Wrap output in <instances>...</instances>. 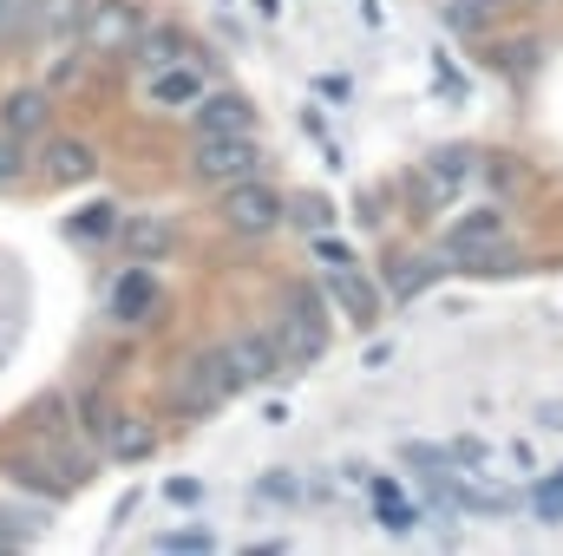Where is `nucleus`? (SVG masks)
<instances>
[{
  "mask_svg": "<svg viewBox=\"0 0 563 556\" xmlns=\"http://www.w3.org/2000/svg\"><path fill=\"white\" fill-rule=\"evenodd\" d=\"M230 393H236V380H230L223 347L190 354V360H177V374H170V400H177V413H190V419H210Z\"/></svg>",
  "mask_w": 563,
  "mask_h": 556,
  "instance_id": "nucleus-1",
  "label": "nucleus"
},
{
  "mask_svg": "<svg viewBox=\"0 0 563 556\" xmlns=\"http://www.w3.org/2000/svg\"><path fill=\"white\" fill-rule=\"evenodd\" d=\"M276 341H282V360H288V367H314V360H321V347H328V314H321V294H314V288H288Z\"/></svg>",
  "mask_w": 563,
  "mask_h": 556,
  "instance_id": "nucleus-2",
  "label": "nucleus"
},
{
  "mask_svg": "<svg viewBox=\"0 0 563 556\" xmlns=\"http://www.w3.org/2000/svg\"><path fill=\"white\" fill-rule=\"evenodd\" d=\"M190 170H197L210 190H230V184L256 177V170H263L256 132H236V138H197V151H190Z\"/></svg>",
  "mask_w": 563,
  "mask_h": 556,
  "instance_id": "nucleus-3",
  "label": "nucleus"
},
{
  "mask_svg": "<svg viewBox=\"0 0 563 556\" xmlns=\"http://www.w3.org/2000/svg\"><path fill=\"white\" fill-rule=\"evenodd\" d=\"M223 223L236 230V236H269L282 216H288V203H282V190H269L263 177H243V184H230L223 190Z\"/></svg>",
  "mask_w": 563,
  "mask_h": 556,
  "instance_id": "nucleus-4",
  "label": "nucleus"
},
{
  "mask_svg": "<svg viewBox=\"0 0 563 556\" xmlns=\"http://www.w3.org/2000/svg\"><path fill=\"white\" fill-rule=\"evenodd\" d=\"M144 33V13L139 0H92V13H86V46L99 53V59H119V53H132Z\"/></svg>",
  "mask_w": 563,
  "mask_h": 556,
  "instance_id": "nucleus-5",
  "label": "nucleus"
},
{
  "mask_svg": "<svg viewBox=\"0 0 563 556\" xmlns=\"http://www.w3.org/2000/svg\"><path fill=\"white\" fill-rule=\"evenodd\" d=\"M92 425H99V452L106 458H151L157 452V425L144 413H125V407H92Z\"/></svg>",
  "mask_w": 563,
  "mask_h": 556,
  "instance_id": "nucleus-6",
  "label": "nucleus"
},
{
  "mask_svg": "<svg viewBox=\"0 0 563 556\" xmlns=\"http://www.w3.org/2000/svg\"><path fill=\"white\" fill-rule=\"evenodd\" d=\"M223 360H230V380H236V393H243V387H256V380H269V374L282 367L276 327H250V334H236V341L223 347Z\"/></svg>",
  "mask_w": 563,
  "mask_h": 556,
  "instance_id": "nucleus-7",
  "label": "nucleus"
},
{
  "mask_svg": "<svg viewBox=\"0 0 563 556\" xmlns=\"http://www.w3.org/2000/svg\"><path fill=\"white\" fill-rule=\"evenodd\" d=\"M106 308H112V321H151L157 308H164V288H157V276H151V263H132L125 276L112 281V294H106Z\"/></svg>",
  "mask_w": 563,
  "mask_h": 556,
  "instance_id": "nucleus-8",
  "label": "nucleus"
},
{
  "mask_svg": "<svg viewBox=\"0 0 563 556\" xmlns=\"http://www.w3.org/2000/svg\"><path fill=\"white\" fill-rule=\"evenodd\" d=\"M197 138H236V132H256V112L243 92H203L197 99Z\"/></svg>",
  "mask_w": 563,
  "mask_h": 556,
  "instance_id": "nucleus-9",
  "label": "nucleus"
},
{
  "mask_svg": "<svg viewBox=\"0 0 563 556\" xmlns=\"http://www.w3.org/2000/svg\"><path fill=\"white\" fill-rule=\"evenodd\" d=\"M46 125H53V99H46V86H13L7 99H0V132H13V138H46Z\"/></svg>",
  "mask_w": 563,
  "mask_h": 556,
  "instance_id": "nucleus-10",
  "label": "nucleus"
},
{
  "mask_svg": "<svg viewBox=\"0 0 563 556\" xmlns=\"http://www.w3.org/2000/svg\"><path fill=\"white\" fill-rule=\"evenodd\" d=\"M210 86H203V73L190 66V59H177V66H157L151 73V105L157 112H197V99H203Z\"/></svg>",
  "mask_w": 563,
  "mask_h": 556,
  "instance_id": "nucleus-11",
  "label": "nucleus"
},
{
  "mask_svg": "<svg viewBox=\"0 0 563 556\" xmlns=\"http://www.w3.org/2000/svg\"><path fill=\"white\" fill-rule=\"evenodd\" d=\"M119 249H125L132 263H157V256L177 249V230H170L164 216H125V223H119Z\"/></svg>",
  "mask_w": 563,
  "mask_h": 556,
  "instance_id": "nucleus-12",
  "label": "nucleus"
},
{
  "mask_svg": "<svg viewBox=\"0 0 563 556\" xmlns=\"http://www.w3.org/2000/svg\"><path fill=\"white\" fill-rule=\"evenodd\" d=\"M498 236H505V210L485 203V210H472V216H459V223L445 230V249H452V256H472V249H485V243H498Z\"/></svg>",
  "mask_w": 563,
  "mask_h": 556,
  "instance_id": "nucleus-13",
  "label": "nucleus"
},
{
  "mask_svg": "<svg viewBox=\"0 0 563 556\" xmlns=\"http://www.w3.org/2000/svg\"><path fill=\"white\" fill-rule=\"evenodd\" d=\"M92 170H99V157H92L86 138H53L46 144V177H53V184H86Z\"/></svg>",
  "mask_w": 563,
  "mask_h": 556,
  "instance_id": "nucleus-14",
  "label": "nucleus"
},
{
  "mask_svg": "<svg viewBox=\"0 0 563 556\" xmlns=\"http://www.w3.org/2000/svg\"><path fill=\"white\" fill-rule=\"evenodd\" d=\"M86 13H92V0H40V40H73V33H86Z\"/></svg>",
  "mask_w": 563,
  "mask_h": 556,
  "instance_id": "nucleus-15",
  "label": "nucleus"
},
{
  "mask_svg": "<svg viewBox=\"0 0 563 556\" xmlns=\"http://www.w3.org/2000/svg\"><path fill=\"white\" fill-rule=\"evenodd\" d=\"M328 294L347 308V321H354V327H367V321H374V308H380V301H374V281H361L354 269H334Z\"/></svg>",
  "mask_w": 563,
  "mask_h": 556,
  "instance_id": "nucleus-16",
  "label": "nucleus"
},
{
  "mask_svg": "<svg viewBox=\"0 0 563 556\" xmlns=\"http://www.w3.org/2000/svg\"><path fill=\"white\" fill-rule=\"evenodd\" d=\"M132 53H139L144 73H157V66H177V59H184V33H177V26H144Z\"/></svg>",
  "mask_w": 563,
  "mask_h": 556,
  "instance_id": "nucleus-17",
  "label": "nucleus"
},
{
  "mask_svg": "<svg viewBox=\"0 0 563 556\" xmlns=\"http://www.w3.org/2000/svg\"><path fill=\"white\" fill-rule=\"evenodd\" d=\"M20 40H40V0H0V53Z\"/></svg>",
  "mask_w": 563,
  "mask_h": 556,
  "instance_id": "nucleus-18",
  "label": "nucleus"
},
{
  "mask_svg": "<svg viewBox=\"0 0 563 556\" xmlns=\"http://www.w3.org/2000/svg\"><path fill=\"white\" fill-rule=\"evenodd\" d=\"M374 511H380V524H387V531H413V524H420V511H413V504H407L387 478L374 485Z\"/></svg>",
  "mask_w": 563,
  "mask_h": 556,
  "instance_id": "nucleus-19",
  "label": "nucleus"
},
{
  "mask_svg": "<svg viewBox=\"0 0 563 556\" xmlns=\"http://www.w3.org/2000/svg\"><path fill=\"white\" fill-rule=\"evenodd\" d=\"M26 177V138L0 132V184H20Z\"/></svg>",
  "mask_w": 563,
  "mask_h": 556,
  "instance_id": "nucleus-20",
  "label": "nucleus"
},
{
  "mask_svg": "<svg viewBox=\"0 0 563 556\" xmlns=\"http://www.w3.org/2000/svg\"><path fill=\"white\" fill-rule=\"evenodd\" d=\"M538 518H544V524H563V471L538 485Z\"/></svg>",
  "mask_w": 563,
  "mask_h": 556,
  "instance_id": "nucleus-21",
  "label": "nucleus"
},
{
  "mask_svg": "<svg viewBox=\"0 0 563 556\" xmlns=\"http://www.w3.org/2000/svg\"><path fill=\"white\" fill-rule=\"evenodd\" d=\"M314 256H321V269L334 276V269H354V249L347 243H334V236H314Z\"/></svg>",
  "mask_w": 563,
  "mask_h": 556,
  "instance_id": "nucleus-22",
  "label": "nucleus"
},
{
  "mask_svg": "<svg viewBox=\"0 0 563 556\" xmlns=\"http://www.w3.org/2000/svg\"><path fill=\"white\" fill-rule=\"evenodd\" d=\"M157 551H217V537L210 531H164Z\"/></svg>",
  "mask_w": 563,
  "mask_h": 556,
  "instance_id": "nucleus-23",
  "label": "nucleus"
},
{
  "mask_svg": "<svg viewBox=\"0 0 563 556\" xmlns=\"http://www.w3.org/2000/svg\"><path fill=\"white\" fill-rule=\"evenodd\" d=\"M288 210H295V216H301V223H328V203H321V197H295V203H288Z\"/></svg>",
  "mask_w": 563,
  "mask_h": 556,
  "instance_id": "nucleus-24",
  "label": "nucleus"
},
{
  "mask_svg": "<svg viewBox=\"0 0 563 556\" xmlns=\"http://www.w3.org/2000/svg\"><path fill=\"white\" fill-rule=\"evenodd\" d=\"M538 419H544L551 432H563V407H544V413H538Z\"/></svg>",
  "mask_w": 563,
  "mask_h": 556,
  "instance_id": "nucleus-25",
  "label": "nucleus"
},
{
  "mask_svg": "<svg viewBox=\"0 0 563 556\" xmlns=\"http://www.w3.org/2000/svg\"><path fill=\"white\" fill-rule=\"evenodd\" d=\"M465 7H498V0H465Z\"/></svg>",
  "mask_w": 563,
  "mask_h": 556,
  "instance_id": "nucleus-26",
  "label": "nucleus"
},
{
  "mask_svg": "<svg viewBox=\"0 0 563 556\" xmlns=\"http://www.w3.org/2000/svg\"><path fill=\"white\" fill-rule=\"evenodd\" d=\"M525 7H538V0H525Z\"/></svg>",
  "mask_w": 563,
  "mask_h": 556,
  "instance_id": "nucleus-27",
  "label": "nucleus"
}]
</instances>
